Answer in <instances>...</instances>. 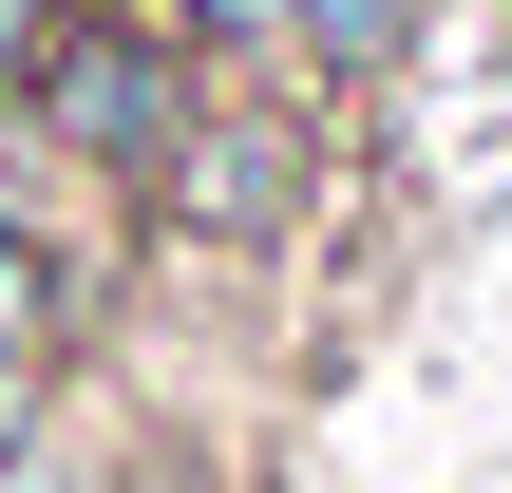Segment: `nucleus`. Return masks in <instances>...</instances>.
I'll list each match as a JSON object with an SVG mask.
<instances>
[{"label":"nucleus","instance_id":"7","mask_svg":"<svg viewBox=\"0 0 512 493\" xmlns=\"http://www.w3.org/2000/svg\"><path fill=\"white\" fill-rule=\"evenodd\" d=\"M57 304H76V285H57L38 247H0V361H19V342H57Z\"/></svg>","mask_w":512,"mask_h":493},{"label":"nucleus","instance_id":"3","mask_svg":"<svg viewBox=\"0 0 512 493\" xmlns=\"http://www.w3.org/2000/svg\"><path fill=\"white\" fill-rule=\"evenodd\" d=\"M209 76H247V95H304V0H152Z\"/></svg>","mask_w":512,"mask_h":493},{"label":"nucleus","instance_id":"8","mask_svg":"<svg viewBox=\"0 0 512 493\" xmlns=\"http://www.w3.org/2000/svg\"><path fill=\"white\" fill-rule=\"evenodd\" d=\"M38 38H57V0H0V114H19V76H38Z\"/></svg>","mask_w":512,"mask_h":493},{"label":"nucleus","instance_id":"5","mask_svg":"<svg viewBox=\"0 0 512 493\" xmlns=\"http://www.w3.org/2000/svg\"><path fill=\"white\" fill-rule=\"evenodd\" d=\"M76 209H95V190L38 152V114H0V247H38V266L76 285Z\"/></svg>","mask_w":512,"mask_h":493},{"label":"nucleus","instance_id":"4","mask_svg":"<svg viewBox=\"0 0 512 493\" xmlns=\"http://www.w3.org/2000/svg\"><path fill=\"white\" fill-rule=\"evenodd\" d=\"M418 19H437V0H304V95H380V76L418 57Z\"/></svg>","mask_w":512,"mask_h":493},{"label":"nucleus","instance_id":"6","mask_svg":"<svg viewBox=\"0 0 512 493\" xmlns=\"http://www.w3.org/2000/svg\"><path fill=\"white\" fill-rule=\"evenodd\" d=\"M38 437H57V342H19V361H0V475H19Z\"/></svg>","mask_w":512,"mask_h":493},{"label":"nucleus","instance_id":"1","mask_svg":"<svg viewBox=\"0 0 512 493\" xmlns=\"http://www.w3.org/2000/svg\"><path fill=\"white\" fill-rule=\"evenodd\" d=\"M228 76L152 19V0H57V38H38V76H19V114H38V152L95 190V209H133L152 171H171V133L209 114Z\"/></svg>","mask_w":512,"mask_h":493},{"label":"nucleus","instance_id":"9","mask_svg":"<svg viewBox=\"0 0 512 493\" xmlns=\"http://www.w3.org/2000/svg\"><path fill=\"white\" fill-rule=\"evenodd\" d=\"M0 493H114V475H95L76 437H38V456H19V475H0Z\"/></svg>","mask_w":512,"mask_h":493},{"label":"nucleus","instance_id":"2","mask_svg":"<svg viewBox=\"0 0 512 493\" xmlns=\"http://www.w3.org/2000/svg\"><path fill=\"white\" fill-rule=\"evenodd\" d=\"M304 190H323V133H304V95H209L190 133H171V171L133 190V228H171V247H285L304 228Z\"/></svg>","mask_w":512,"mask_h":493}]
</instances>
